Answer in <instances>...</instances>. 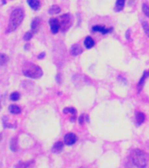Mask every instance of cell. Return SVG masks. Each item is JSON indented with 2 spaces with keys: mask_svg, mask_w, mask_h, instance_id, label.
I'll return each mask as SVG.
<instances>
[{
  "mask_svg": "<svg viewBox=\"0 0 149 168\" xmlns=\"http://www.w3.org/2000/svg\"><path fill=\"white\" fill-rule=\"evenodd\" d=\"M6 0H2V4H3V5H4V4H6Z\"/></svg>",
  "mask_w": 149,
  "mask_h": 168,
  "instance_id": "obj_27",
  "label": "cell"
},
{
  "mask_svg": "<svg viewBox=\"0 0 149 168\" xmlns=\"http://www.w3.org/2000/svg\"><path fill=\"white\" fill-rule=\"evenodd\" d=\"M25 17V12L22 9H15L11 12L8 28L6 30V33H9L11 32H14L18 27L21 25L22 21Z\"/></svg>",
  "mask_w": 149,
  "mask_h": 168,
  "instance_id": "obj_1",
  "label": "cell"
},
{
  "mask_svg": "<svg viewBox=\"0 0 149 168\" xmlns=\"http://www.w3.org/2000/svg\"><path fill=\"white\" fill-rule=\"evenodd\" d=\"M32 38V33H31V32H28V33H27L25 35H24V40H26V41H29Z\"/></svg>",
  "mask_w": 149,
  "mask_h": 168,
  "instance_id": "obj_23",
  "label": "cell"
},
{
  "mask_svg": "<svg viewBox=\"0 0 149 168\" xmlns=\"http://www.w3.org/2000/svg\"><path fill=\"white\" fill-rule=\"evenodd\" d=\"M1 109H2V105H1V103H0V110H1Z\"/></svg>",
  "mask_w": 149,
  "mask_h": 168,
  "instance_id": "obj_29",
  "label": "cell"
},
{
  "mask_svg": "<svg viewBox=\"0 0 149 168\" xmlns=\"http://www.w3.org/2000/svg\"><path fill=\"white\" fill-rule=\"evenodd\" d=\"M136 121H137V124L138 125H141L145 121V115L141 112H137L136 113Z\"/></svg>",
  "mask_w": 149,
  "mask_h": 168,
  "instance_id": "obj_17",
  "label": "cell"
},
{
  "mask_svg": "<svg viewBox=\"0 0 149 168\" xmlns=\"http://www.w3.org/2000/svg\"><path fill=\"white\" fill-rule=\"evenodd\" d=\"M83 117H84V115H82V116H81L80 117H79V123H80L81 125H83Z\"/></svg>",
  "mask_w": 149,
  "mask_h": 168,
  "instance_id": "obj_25",
  "label": "cell"
},
{
  "mask_svg": "<svg viewBox=\"0 0 149 168\" xmlns=\"http://www.w3.org/2000/svg\"><path fill=\"white\" fill-rule=\"evenodd\" d=\"M10 97H11V100H12V101H18L19 99V97H20V95L18 92H13L11 95Z\"/></svg>",
  "mask_w": 149,
  "mask_h": 168,
  "instance_id": "obj_21",
  "label": "cell"
},
{
  "mask_svg": "<svg viewBox=\"0 0 149 168\" xmlns=\"http://www.w3.org/2000/svg\"><path fill=\"white\" fill-rule=\"evenodd\" d=\"M94 45H95V42H94V40L91 37H87L84 39V46H85V47L87 49H90L91 47H93Z\"/></svg>",
  "mask_w": 149,
  "mask_h": 168,
  "instance_id": "obj_13",
  "label": "cell"
},
{
  "mask_svg": "<svg viewBox=\"0 0 149 168\" xmlns=\"http://www.w3.org/2000/svg\"><path fill=\"white\" fill-rule=\"evenodd\" d=\"M23 75L27 77L32 79H38L40 78L43 75L42 69L39 66L33 64L32 62H27L23 65L22 68Z\"/></svg>",
  "mask_w": 149,
  "mask_h": 168,
  "instance_id": "obj_2",
  "label": "cell"
},
{
  "mask_svg": "<svg viewBox=\"0 0 149 168\" xmlns=\"http://www.w3.org/2000/svg\"><path fill=\"white\" fill-rule=\"evenodd\" d=\"M143 12L146 14V16L149 17V6L147 4H144L143 5Z\"/></svg>",
  "mask_w": 149,
  "mask_h": 168,
  "instance_id": "obj_24",
  "label": "cell"
},
{
  "mask_svg": "<svg viewBox=\"0 0 149 168\" xmlns=\"http://www.w3.org/2000/svg\"><path fill=\"white\" fill-rule=\"evenodd\" d=\"M125 3H126V0H117L116 6H115V11H122L124 6H125Z\"/></svg>",
  "mask_w": 149,
  "mask_h": 168,
  "instance_id": "obj_15",
  "label": "cell"
},
{
  "mask_svg": "<svg viewBox=\"0 0 149 168\" xmlns=\"http://www.w3.org/2000/svg\"><path fill=\"white\" fill-rule=\"evenodd\" d=\"M49 25H50V28L53 33H57L60 30V23H59V19L57 18H51L49 19Z\"/></svg>",
  "mask_w": 149,
  "mask_h": 168,
  "instance_id": "obj_6",
  "label": "cell"
},
{
  "mask_svg": "<svg viewBox=\"0 0 149 168\" xmlns=\"http://www.w3.org/2000/svg\"><path fill=\"white\" fill-rule=\"evenodd\" d=\"M10 148L12 152H17L18 151V140H17V137H14L11 140L10 143Z\"/></svg>",
  "mask_w": 149,
  "mask_h": 168,
  "instance_id": "obj_16",
  "label": "cell"
},
{
  "mask_svg": "<svg viewBox=\"0 0 149 168\" xmlns=\"http://www.w3.org/2000/svg\"><path fill=\"white\" fill-rule=\"evenodd\" d=\"M70 54L74 56H76L78 54H82V47L79 45H74L72 46V47L70 49Z\"/></svg>",
  "mask_w": 149,
  "mask_h": 168,
  "instance_id": "obj_10",
  "label": "cell"
},
{
  "mask_svg": "<svg viewBox=\"0 0 149 168\" xmlns=\"http://www.w3.org/2000/svg\"><path fill=\"white\" fill-rule=\"evenodd\" d=\"M63 149V143L62 142H57L56 144H54V145L53 146L52 152L54 153H59L60 152H62Z\"/></svg>",
  "mask_w": 149,
  "mask_h": 168,
  "instance_id": "obj_11",
  "label": "cell"
},
{
  "mask_svg": "<svg viewBox=\"0 0 149 168\" xmlns=\"http://www.w3.org/2000/svg\"><path fill=\"white\" fill-rule=\"evenodd\" d=\"M44 56H45V53H42V54H39L38 59H42V58H44Z\"/></svg>",
  "mask_w": 149,
  "mask_h": 168,
  "instance_id": "obj_26",
  "label": "cell"
},
{
  "mask_svg": "<svg viewBox=\"0 0 149 168\" xmlns=\"http://www.w3.org/2000/svg\"><path fill=\"white\" fill-rule=\"evenodd\" d=\"M92 30H93V31H97V32H101L102 33L105 34V33H111V32H112V28H109V29H107V28H105V27H101V26H96V27H92Z\"/></svg>",
  "mask_w": 149,
  "mask_h": 168,
  "instance_id": "obj_9",
  "label": "cell"
},
{
  "mask_svg": "<svg viewBox=\"0 0 149 168\" xmlns=\"http://www.w3.org/2000/svg\"><path fill=\"white\" fill-rule=\"evenodd\" d=\"M59 23H60V29L62 32H65L72 25L71 17H70L69 14H64V15L59 18Z\"/></svg>",
  "mask_w": 149,
  "mask_h": 168,
  "instance_id": "obj_4",
  "label": "cell"
},
{
  "mask_svg": "<svg viewBox=\"0 0 149 168\" xmlns=\"http://www.w3.org/2000/svg\"><path fill=\"white\" fill-rule=\"evenodd\" d=\"M27 3L34 11H37L40 7V0H27Z\"/></svg>",
  "mask_w": 149,
  "mask_h": 168,
  "instance_id": "obj_8",
  "label": "cell"
},
{
  "mask_svg": "<svg viewBox=\"0 0 149 168\" xmlns=\"http://www.w3.org/2000/svg\"><path fill=\"white\" fill-rule=\"evenodd\" d=\"M142 26H143L145 33H146V34L149 37V25L147 22H143V23H142Z\"/></svg>",
  "mask_w": 149,
  "mask_h": 168,
  "instance_id": "obj_22",
  "label": "cell"
},
{
  "mask_svg": "<svg viewBox=\"0 0 149 168\" xmlns=\"http://www.w3.org/2000/svg\"><path fill=\"white\" fill-rule=\"evenodd\" d=\"M63 113L64 114H69L75 117V115H76V110H75V109L74 108H65L63 109Z\"/></svg>",
  "mask_w": 149,
  "mask_h": 168,
  "instance_id": "obj_18",
  "label": "cell"
},
{
  "mask_svg": "<svg viewBox=\"0 0 149 168\" xmlns=\"http://www.w3.org/2000/svg\"><path fill=\"white\" fill-rule=\"evenodd\" d=\"M147 76H149V71L148 72H146V73L144 74L142 79H141V80H140V81H139V83H138V90H140V88H142V85H143L144 81H145V79L147 78Z\"/></svg>",
  "mask_w": 149,
  "mask_h": 168,
  "instance_id": "obj_20",
  "label": "cell"
},
{
  "mask_svg": "<svg viewBox=\"0 0 149 168\" xmlns=\"http://www.w3.org/2000/svg\"><path fill=\"white\" fill-rule=\"evenodd\" d=\"M40 27V18H35L32 22L31 25V29H32V33H37Z\"/></svg>",
  "mask_w": 149,
  "mask_h": 168,
  "instance_id": "obj_7",
  "label": "cell"
},
{
  "mask_svg": "<svg viewBox=\"0 0 149 168\" xmlns=\"http://www.w3.org/2000/svg\"><path fill=\"white\" fill-rule=\"evenodd\" d=\"M9 111L11 114H19L21 112V109L16 104H11L9 106Z\"/></svg>",
  "mask_w": 149,
  "mask_h": 168,
  "instance_id": "obj_12",
  "label": "cell"
},
{
  "mask_svg": "<svg viewBox=\"0 0 149 168\" xmlns=\"http://www.w3.org/2000/svg\"><path fill=\"white\" fill-rule=\"evenodd\" d=\"M2 138H3V137H2V134L0 133V141L2 140Z\"/></svg>",
  "mask_w": 149,
  "mask_h": 168,
  "instance_id": "obj_28",
  "label": "cell"
},
{
  "mask_svg": "<svg viewBox=\"0 0 149 168\" xmlns=\"http://www.w3.org/2000/svg\"><path fill=\"white\" fill-rule=\"evenodd\" d=\"M131 160L134 166L138 167H145L148 162V156L143 151L136 149L131 152Z\"/></svg>",
  "mask_w": 149,
  "mask_h": 168,
  "instance_id": "obj_3",
  "label": "cell"
},
{
  "mask_svg": "<svg viewBox=\"0 0 149 168\" xmlns=\"http://www.w3.org/2000/svg\"><path fill=\"white\" fill-rule=\"evenodd\" d=\"M9 56L6 54H1L0 53V66H5L9 61Z\"/></svg>",
  "mask_w": 149,
  "mask_h": 168,
  "instance_id": "obj_14",
  "label": "cell"
},
{
  "mask_svg": "<svg viewBox=\"0 0 149 168\" xmlns=\"http://www.w3.org/2000/svg\"><path fill=\"white\" fill-rule=\"evenodd\" d=\"M77 141V137L74 133H68L64 137V143L68 145H72Z\"/></svg>",
  "mask_w": 149,
  "mask_h": 168,
  "instance_id": "obj_5",
  "label": "cell"
},
{
  "mask_svg": "<svg viewBox=\"0 0 149 168\" xmlns=\"http://www.w3.org/2000/svg\"><path fill=\"white\" fill-rule=\"evenodd\" d=\"M49 13L50 14H52V15H53V14H58L59 12L61 11V9H60V7L57 6H53L50 7V9H49Z\"/></svg>",
  "mask_w": 149,
  "mask_h": 168,
  "instance_id": "obj_19",
  "label": "cell"
}]
</instances>
